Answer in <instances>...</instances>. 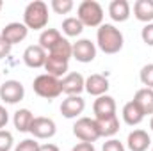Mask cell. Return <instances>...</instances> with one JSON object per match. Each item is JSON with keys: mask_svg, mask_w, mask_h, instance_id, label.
Masks as SVG:
<instances>
[{"mask_svg": "<svg viewBox=\"0 0 153 151\" xmlns=\"http://www.w3.org/2000/svg\"><path fill=\"white\" fill-rule=\"evenodd\" d=\"M96 41L98 46L103 53L114 55L123 48V34L119 32V29H116L114 25H100L98 32H96Z\"/></svg>", "mask_w": 153, "mask_h": 151, "instance_id": "1", "label": "cell"}, {"mask_svg": "<svg viewBox=\"0 0 153 151\" xmlns=\"http://www.w3.org/2000/svg\"><path fill=\"white\" fill-rule=\"evenodd\" d=\"M23 23L27 29H32V30L45 29L48 23V5L43 0L30 2L23 11Z\"/></svg>", "mask_w": 153, "mask_h": 151, "instance_id": "2", "label": "cell"}, {"mask_svg": "<svg viewBox=\"0 0 153 151\" xmlns=\"http://www.w3.org/2000/svg\"><path fill=\"white\" fill-rule=\"evenodd\" d=\"M32 89H34V93H36L38 96L45 98V100H48V101L55 100V98L62 93L61 80H59L57 76L48 75V73L36 76L34 82H32Z\"/></svg>", "mask_w": 153, "mask_h": 151, "instance_id": "3", "label": "cell"}, {"mask_svg": "<svg viewBox=\"0 0 153 151\" xmlns=\"http://www.w3.org/2000/svg\"><path fill=\"white\" fill-rule=\"evenodd\" d=\"M76 18L82 21L84 27H100L103 21V9L94 0H84L78 4Z\"/></svg>", "mask_w": 153, "mask_h": 151, "instance_id": "4", "label": "cell"}, {"mask_svg": "<svg viewBox=\"0 0 153 151\" xmlns=\"http://www.w3.org/2000/svg\"><path fill=\"white\" fill-rule=\"evenodd\" d=\"M73 133H75L76 139H80L82 142H96L100 139V132H98V126H96V121L94 119H89V117H80L73 124Z\"/></svg>", "mask_w": 153, "mask_h": 151, "instance_id": "5", "label": "cell"}, {"mask_svg": "<svg viewBox=\"0 0 153 151\" xmlns=\"http://www.w3.org/2000/svg\"><path fill=\"white\" fill-rule=\"evenodd\" d=\"M25 96V89L22 85V82L18 80H5L2 85H0V100L5 101V103H18L22 101Z\"/></svg>", "mask_w": 153, "mask_h": 151, "instance_id": "6", "label": "cell"}, {"mask_svg": "<svg viewBox=\"0 0 153 151\" xmlns=\"http://www.w3.org/2000/svg\"><path fill=\"white\" fill-rule=\"evenodd\" d=\"M29 132H30L36 139H50V137L55 135L57 126H55L53 119L45 117V115H38V117H34V121H32Z\"/></svg>", "mask_w": 153, "mask_h": 151, "instance_id": "7", "label": "cell"}, {"mask_svg": "<svg viewBox=\"0 0 153 151\" xmlns=\"http://www.w3.org/2000/svg\"><path fill=\"white\" fill-rule=\"evenodd\" d=\"M73 57L78 62H82V64L93 62L94 57H96V46H94V43L91 39H78L73 44Z\"/></svg>", "mask_w": 153, "mask_h": 151, "instance_id": "8", "label": "cell"}, {"mask_svg": "<svg viewBox=\"0 0 153 151\" xmlns=\"http://www.w3.org/2000/svg\"><path fill=\"white\" fill-rule=\"evenodd\" d=\"M46 57H48V55H46V50H43L39 44H30V46H27L25 52H23V62H25L29 68H34V70L45 66Z\"/></svg>", "mask_w": 153, "mask_h": 151, "instance_id": "9", "label": "cell"}, {"mask_svg": "<svg viewBox=\"0 0 153 151\" xmlns=\"http://www.w3.org/2000/svg\"><path fill=\"white\" fill-rule=\"evenodd\" d=\"M61 85H62V93H66L68 96H78L85 87V78L80 73L73 71L61 80Z\"/></svg>", "mask_w": 153, "mask_h": 151, "instance_id": "10", "label": "cell"}, {"mask_svg": "<svg viewBox=\"0 0 153 151\" xmlns=\"http://www.w3.org/2000/svg\"><path fill=\"white\" fill-rule=\"evenodd\" d=\"M27 32H29V29L25 27V23L13 21V23L5 25V27L2 29V34H0V36L13 46V44H16V43H20V41H23V39L27 38Z\"/></svg>", "mask_w": 153, "mask_h": 151, "instance_id": "11", "label": "cell"}, {"mask_svg": "<svg viewBox=\"0 0 153 151\" xmlns=\"http://www.w3.org/2000/svg\"><path fill=\"white\" fill-rule=\"evenodd\" d=\"M93 112L96 115V119H103V117H111L116 115V101L112 96H98L93 103Z\"/></svg>", "mask_w": 153, "mask_h": 151, "instance_id": "12", "label": "cell"}, {"mask_svg": "<svg viewBox=\"0 0 153 151\" xmlns=\"http://www.w3.org/2000/svg\"><path fill=\"white\" fill-rule=\"evenodd\" d=\"M84 109H85V101L80 96H68L61 103V114L66 119H73L76 115H80L84 112Z\"/></svg>", "mask_w": 153, "mask_h": 151, "instance_id": "13", "label": "cell"}, {"mask_svg": "<svg viewBox=\"0 0 153 151\" xmlns=\"http://www.w3.org/2000/svg\"><path fill=\"white\" fill-rule=\"evenodd\" d=\"M89 94L93 96H103L109 89V80L100 73H93L85 78V87H84Z\"/></svg>", "mask_w": 153, "mask_h": 151, "instance_id": "14", "label": "cell"}, {"mask_svg": "<svg viewBox=\"0 0 153 151\" xmlns=\"http://www.w3.org/2000/svg\"><path fill=\"white\" fill-rule=\"evenodd\" d=\"M126 142H128V150L130 151H146L150 148V144H152V139H150V135L144 130L137 128V130L130 132Z\"/></svg>", "mask_w": 153, "mask_h": 151, "instance_id": "15", "label": "cell"}, {"mask_svg": "<svg viewBox=\"0 0 153 151\" xmlns=\"http://www.w3.org/2000/svg\"><path fill=\"white\" fill-rule=\"evenodd\" d=\"M144 115H150L153 114V89H148V87H143L135 93L134 100H132Z\"/></svg>", "mask_w": 153, "mask_h": 151, "instance_id": "16", "label": "cell"}, {"mask_svg": "<svg viewBox=\"0 0 153 151\" xmlns=\"http://www.w3.org/2000/svg\"><path fill=\"white\" fill-rule=\"evenodd\" d=\"M109 16L114 21H126L130 18V4L126 0H112L109 4Z\"/></svg>", "mask_w": 153, "mask_h": 151, "instance_id": "17", "label": "cell"}, {"mask_svg": "<svg viewBox=\"0 0 153 151\" xmlns=\"http://www.w3.org/2000/svg\"><path fill=\"white\" fill-rule=\"evenodd\" d=\"M94 121H96L100 137H112V135H116L119 132V121H117L116 115L103 117V119H94Z\"/></svg>", "mask_w": 153, "mask_h": 151, "instance_id": "18", "label": "cell"}, {"mask_svg": "<svg viewBox=\"0 0 153 151\" xmlns=\"http://www.w3.org/2000/svg\"><path fill=\"white\" fill-rule=\"evenodd\" d=\"M134 16L139 21L150 23L153 20V0H137L134 4Z\"/></svg>", "mask_w": 153, "mask_h": 151, "instance_id": "19", "label": "cell"}, {"mask_svg": "<svg viewBox=\"0 0 153 151\" xmlns=\"http://www.w3.org/2000/svg\"><path fill=\"white\" fill-rule=\"evenodd\" d=\"M143 119H144V114L141 112V109H139L134 101L125 103V107H123V121H125L128 126H135V124H139Z\"/></svg>", "mask_w": 153, "mask_h": 151, "instance_id": "20", "label": "cell"}, {"mask_svg": "<svg viewBox=\"0 0 153 151\" xmlns=\"http://www.w3.org/2000/svg\"><path fill=\"white\" fill-rule=\"evenodd\" d=\"M45 70L48 71V75L57 76V78L62 75H68V61H62V59L48 55L46 62H45Z\"/></svg>", "mask_w": 153, "mask_h": 151, "instance_id": "21", "label": "cell"}, {"mask_svg": "<svg viewBox=\"0 0 153 151\" xmlns=\"http://www.w3.org/2000/svg\"><path fill=\"white\" fill-rule=\"evenodd\" d=\"M48 55L57 57V59H62V61H70V57L73 55V44H71L68 39L62 38L59 43H55V44L48 50Z\"/></svg>", "mask_w": 153, "mask_h": 151, "instance_id": "22", "label": "cell"}, {"mask_svg": "<svg viewBox=\"0 0 153 151\" xmlns=\"http://www.w3.org/2000/svg\"><path fill=\"white\" fill-rule=\"evenodd\" d=\"M13 121H14V128L18 132H29L30 124L34 121V115H32V112L29 109H20V110L14 112V119Z\"/></svg>", "mask_w": 153, "mask_h": 151, "instance_id": "23", "label": "cell"}, {"mask_svg": "<svg viewBox=\"0 0 153 151\" xmlns=\"http://www.w3.org/2000/svg\"><path fill=\"white\" fill-rule=\"evenodd\" d=\"M62 39L61 36V32L57 30V29H45L43 32H41V36H39V46L43 48V50H50L55 43H59Z\"/></svg>", "mask_w": 153, "mask_h": 151, "instance_id": "24", "label": "cell"}, {"mask_svg": "<svg viewBox=\"0 0 153 151\" xmlns=\"http://www.w3.org/2000/svg\"><path fill=\"white\" fill-rule=\"evenodd\" d=\"M82 30H84V25H82V21L78 20V18H66L64 21H62V32L66 34V36H70V38H76V36H80L82 34Z\"/></svg>", "mask_w": 153, "mask_h": 151, "instance_id": "25", "label": "cell"}, {"mask_svg": "<svg viewBox=\"0 0 153 151\" xmlns=\"http://www.w3.org/2000/svg\"><path fill=\"white\" fill-rule=\"evenodd\" d=\"M50 5H52V9L57 14H68L73 9V2L71 0H52Z\"/></svg>", "mask_w": 153, "mask_h": 151, "instance_id": "26", "label": "cell"}, {"mask_svg": "<svg viewBox=\"0 0 153 151\" xmlns=\"http://www.w3.org/2000/svg\"><path fill=\"white\" fill-rule=\"evenodd\" d=\"M139 78H141V82H143L148 89H153V64H146V66L141 70Z\"/></svg>", "mask_w": 153, "mask_h": 151, "instance_id": "27", "label": "cell"}, {"mask_svg": "<svg viewBox=\"0 0 153 151\" xmlns=\"http://www.w3.org/2000/svg\"><path fill=\"white\" fill-rule=\"evenodd\" d=\"M13 133L7 130H0V151H9L13 148Z\"/></svg>", "mask_w": 153, "mask_h": 151, "instance_id": "28", "label": "cell"}, {"mask_svg": "<svg viewBox=\"0 0 153 151\" xmlns=\"http://www.w3.org/2000/svg\"><path fill=\"white\" fill-rule=\"evenodd\" d=\"M14 151H39V144L34 139H25V141H22V142L16 146Z\"/></svg>", "mask_w": 153, "mask_h": 151, "instance_id": "29", "label": "cell"}, {"mask_svg": "<svg viewBox=\"0 0 153 151\" xmlns=\"http://www.w3.org/2000/svg\"><path fill=\"white\" fill-rule=\"evenodd\" d=\"M141 38L148 46H153V23L144 25V29L141 30Z\"/></svg>", "mask_w": 153, "mask_h": 151, "instance_id": "30", "label": "cell"}, {"mask_svg": "<svg viewBox=\"0 0 153 151\" xmlns=\"http://www.w3.org/2000/svg\"><path fill=\"white\" fill-rule=\"evenodd\" d=\"M103 151H125V146L117 139H111L103 144Z\"/></svg>", "mask_w": 153, "mask_h": 151, "instance_id": "31", "label": "cell"}, {"mask_svg": "<svg viewBox=\"0 0 153 151\" xmlns=\"http://www.w3.org/2000/svg\"><path fill=\"white\" fill-rule=\"evenodd\" d=\"M11 48H13V46H11V44H9V43H7L5 39L0 36V59L7 57V55L11 53Z\"/></svg>", "mask_w": 153, "mask_h": 151, "instance_id": "32", "label": "cell"}, {"mask_svg": "<svg viewBox=\"0 0 153 151\" xmlns=\"http://www.w3.org/2000/svg\"><path fill=\"white\" fill-rule=\"evenodd\" d=\"M71 151H94V146L89 144V142H78Z\"/></svg>", "mask_w": 153, "mask_h": 151, "instance_id": "33", "label": "cell"}, {"mask_svg": "<svg viewBox=\"0 0 153 151\" xmlns=\"http://www.w3.org/2000/svg\"><path fill=\"white\" fill-rule=\"evenodd\" d=\"M7 121H9V112H7V110L0 105V130L7 124Z\"/></svg>", "mask_w": 153, "mask_h": 151, "instance_id": "34", "label": "cell"}, {"mask_svg": "<svg viewBox=\"0 0 153 151\" xmlns=\"http://www.w3.org/2000/svg\"><path fill=\"white\" fill-rule=\"evenodd\" d=\"M39 151H61L55 144H52V142H48V144H43V146H39Z\"/></svg>", "mask_w": 153, "mask_h": 151, "instance_id": "35", "label": "cell"}, {"mask_svg": "<svg viewBox=\"0 0 153 151\" xmlns=\"http://www.w3.org/2000/svg\"><path fill=\"white\" fill-rule=\"evenodd\" d=\"M150 126H152V130H153V115H152V121H150Z\"/></svg>", "mask_w": 153, "mask_h": 151, "instance_id": "36", "label": "cell"}, {"mask_svg": "<svg viewBox=\"0 0 153 151\" xmlns=\"http://www.w3.org/2000/svg\"><path fill=\"white\" fill-rule=\"evenodd\" d=\"M0 9H2V0H0Z\"/></svg>", "mask_w": 153, "mask_h": 151, "instance_id": "37", "label": "cell"}, {"mask_svg": "<svg viewBox=\"0 0 153 151\" xmlns=\"http://www.w3.org/2000/svg\"><path fill=\"white\" fill-rule=\"evenodd\" d=\"M0 76H2V73H0Z\"/></svg>", "mask_w": 153, "mask_h": 151, "instance_id": "38", "label": "cell"}, {"mask_svg": "<svg viewBox=\"0 0 153 151\" xmlns=\"http://www.w3.org/2000/svg\"><path fill=\"white\" fill-rule=\"evenodd\" d=\"M152 151H153V150H152Z\"/></svg>", "mask_w": 153, "mask_h": 151, "instance_id": "39", "label": "cell"}]
</instances>
